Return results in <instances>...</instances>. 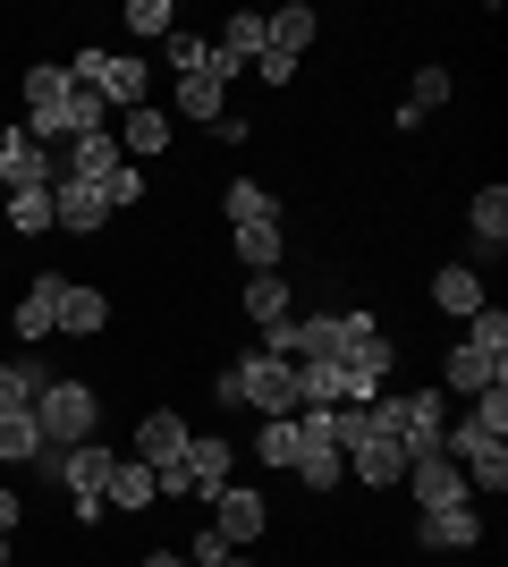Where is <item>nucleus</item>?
I'll use <instances>...</instances> for the list:
<instances>
[{
	"instance_id": "30",
	"label": "nucleus",
	"mask_w": 508,
	"mask_h": 567,
	"mask_svg": "<svg viewBox=\"0 0 508 567\" xmlns=\"http://www.w3.org/2000/svg\"><path fill=\"white\" fill-rule=\"evenodd\" d=\"M9 229H18V237H43L51 229V187H9Z\"/></svg>"
},
{
	"instance_id": "23",
	"label": "nucleus",
	"mask_w": 508,
	"mask_h": 567,
	"mask_svg": "<svg viewBox=\"0 0 508 567\" xmlns=\"http://www.w3.org/2000/svg\"><path fill=\"white\" fill-rule=\"evenodd\" d=\"M220 213H229V229H255V220H280V204H271V187H255V178H229Z\"/></svg>"
},
{
	"instance_id": "35",
	"label": "nucleus",
	"mask_w": 508,
	"mask_h": 567,
	"mask_svg": "<svg viewBox=\"0 0 508 567\" xmlns=\"http://www.w3.org/2000/svg\"><path fill=\"white\" fill-rule=\"evenodd\" d=\"M136 195H145V169H136V162H120L111 178H102V204H111V213H127Z\"/></svg>"
},
{
	"instance_id": "17",
	"label": "nucleus",
	"mask_w": 508,
	"mask_h": 567,
	"mask_svg": "<svg viewBox=\"0 0 508 567\" xmlns=\"http://www.w3.org/2000/svg\"><path fill=\"white\" fill-rule=\"evenodd\" d=\"M433 306L458 313V322H466V313H484L491 306V297H484V271H475V262H440V271H433Z\"/></svg>"
},
{
	"instance_id": "26",
	"label": "nucleus",
	"mask_w": 508,
	"mask_h": 567,
	"mask_svg": "<svg viewBox=\"0 0 508 567\" xmlns=\"http://www.w3.org/2000/svg\"><path fill=\"white\" fill-rule=\"evenodd\" d=\"M238 255H246V271H280L289 229H280V220H255V229H238Z\"/></svg>"
},
{
	"instance_id": "34",
	"label": "nucleus",
	"mask_w": 508,
	"mask_h": 567,
	"mask_svg": "<svg viewBox=\"0 0 508 567\" xmlns=\"http://www.w3.org/2000/svg\"><path fill=\"white\" fill-rule=\"evenodd\" d=\"M162 43H169V69H178V76L212 69V43H204V34H162Z\"/></svg>"
},
{
	"instance_id": "12",
	"label": "nucleus",
	"mask_w": 508,
	"mask_h": 567,
	"mask_svg": "<svg viewBox=\"0 0 508 567\" xmlns=\"http://www.w3.org/2000/svg\"><path fill=\"white\" fill-rule=\"evenodd\" d=\"M178 474H187V499H212L220 483H229V441H220V432H187Z\"/></svg>"
},
{
	"instance_id": "27",
	"label": "nucleus",
	"mask_w": 508,
	"mask_h": 567,
	"mask_svg": "<svg viewBox=\"0 0 508 567\" xmlns=\"http://www.w3.org/2000/svg\"><path fill=\"white\" fill-rule=\"evenodd\" d=\"M220 94H229V85H220L212 69L178 76V111H187V118H204V127H220Z\"/></svg>"
},
{
	"instance_id": "16",
	"label": "nucleus",
	"mask_w": 508,
	"mask_h": 567,
	"mask_svg": "<svg viewBox=\"0 0 508 567\" xmlns=\"http://www.w3.org/2000/svg\"><path fill=\"white\" fill-rule=\"evenodd\" d=\"M305 406H364V390L348 381V364H297V415Z\"/></svg>"
},
{
	"instance_id": "28",
	"label": "nucleus",
	"mask_w": 508,
	"mask_h": 567,
	"mask_svg": "<svg viewBox=\"0 0 508 567\" xmlns=\"http://www.w3.org/2000/svg\"><path fill=\"white\" fill-rule=\"evenodd\" d=\"M0 457H9V466H34V457H43V424H34V406H25V415H0Z\"/></svg>"
},
{
	"instance_id": "40",
	"label": "nucleus",
	"mask_w": 508,
	"mask_h": 567,
	"mask_svg": "<svg viewBox=\"0 0 508 567\" xmlns=\"http://www.w3.org/2000/svg\"><path fill=\"white\" fill-rule=\"evenodd\" d=\"M9 543H18V534H0V567H9Z\"/></svg>"
},
{
	"instance_id": "33",
	"label": "nucleus",
	"mask_w": 508,
	"mask_h": 567,
	"mask_svg": "<svg viewBox=\"0 0 508 567\" xmlns=\"http://www.w3.org/2000/svg\"><path fill=\"white\" fill-rule=\"evenodd\" d=\"M255 457L289 474V466H297V415H280V424H263V441H255Z\"/></svg>"
},
{
	"instance_id": "1",
	"label": "nucleus",
	"mask_w": 508,
	"mask_h": 567,
	"mask_svg": "<svg viewBox=\"0 0 508 567\" xmlns=\"http://www.w3.org/2000/svg\"><path fill=\"white\" fill-rule=\"evenodd\" d=\"M212 399L220 406H255L263 424H280V415H297V364L271 355V348H255V355H238V364L212 373Z\"/></svg>"
},
{
	"instance_id": "22",
	"label": "nucleus",
	"mask_w": 508,
	"mask_h": 567,
	"mask_svg": "<svg viewBox=\"0 0 508 567\" xmlns=\"http://www.w3.org/2000/svg\"><path fill=\"white\" fill-rule=\"evenodd\" d=\"M466 220H475V255H500L508 246V187H484L466 204Z\"/></svg>"
},
{
	"instance_id": "14",
	"label": "nucleus",
	"mask_w": 508,
	"mask_h": 567,
	"mask_svg": "<svg viewBox=\"0 0 508 567\" xmlns=\"http://www.w3.org/2000/svg\"><path fill=\"white\" fill-rule=\"evenodd\" d=\"M120 162H162V144H169V111H153V102H136V111H120Z\"/></svg>"
},
{
	"instance_id": "24",
	"label": "nucleus",
	"mask_w": 508,
	"mask_h": 567,
	"mask_svg": "<svg viewBox=\"0 0 508 567\" xmlns=\"http://www.w3.org/2000/svg\"><path fill=\"white\" fill-rule=\"evenodd\" d=\"M102 499H111V508H153V499H162V492H153V466H145V457H120Z\"/></svg>"
},
{
	"instance_id": "38",
	"label": "nucleus",
	"mask_w": 508,
	"mask_h": 567,
	"mask_svg": "<svg viewBox=\"0 0 508 567\" xmlns=\"http://www.w3.org/2000/svg\"><path fill=\"white\" fill-rule=\"evenodd\" d=\"M220 559H229V543H220L212 525H204V534H195V550H187V567H220Z\"/></svg>"
},
{
	"instance_id": "2",
	"label": "nucleus",
	"mask_w": 508,
	"mask_h": 567,
	"mask_svg": "<svg viewBox=\"0 0 508 567\" xmlns=\"http://www.w3.org/2000/svg\"><path fill=\"white\" fill-rule=\"evenodd\" d=\"M34 424H43V450H76V441H94L102 424V399L85 390V381H43V399H34Z\"/></svg>"
},
{
	"instance_id": "31",
	"label": "nucleus",
	"mask_w": 508,
	"mask_h": 567,
	"mask_svg": "<svg viewBox=\"0 0 508 567\" xmlns=\"http://www.w3.org/2000/svg\"><path fill=\"white\" fill-rule=\"evenodd\" d=\"M440 102H449V69H424V76H415V94L398 102V127H424V111H440Z\"/></svg>"
},
{
	"instance_id": "11",
	"label": "nucleus",
	"mask_w": 508,
	"mask_h": 567,
	"mask_svg": "<svg viewBox=\"0 0 508 567\" xmlns=\"http://www.w3.org/2000/svg\"><path fill=\"white\" fill-rule=\"evenodd\" d=\"M102 220H111L102 187H85V178H60V187H51V229H69V237H94Z\"/></svg>"
},
{
	"instance_id": "42",
	"label": "nucleus",
	"mask_w": 508,
	"mask_h": 567,
	"mask_svg": "<svg viewBox=\"0 0 508 567\" xmlns=\"http://www.w3.org/2000/svg\"><path fill=\"white\" fill-rule=\"evenodd\" d=\"M0 127H9V118H0Z\"/></svg>"
},
{
	"instance_id": "29",
	"label": "nucleus",
	"mask_w": 508,
	"mask_h": 567,
	"mask_svg": "<svg viewBox=\"0 0 508 567\" xmlns=\"http://www.w3.org/2000/svg\"><path fill=\"white\" fill-rule=\"evenodd\" d=\"M43 364H0V415H25V406L43 399Z\"/></svg>"
},
{
	"instance_id": "32",
	"label": "nucleus",
	"mask_w": 508,
	"mask_h": 567,
	"mask_svg": "<svg viewBox=\"0 0 508 567\" xmlns=\"http://www.w3.org/2000/svg\"><path fill=\"white\" fill-rule=\"evenodd\" d=\"M466 348H475V355H508V313L500 306L466 313Z\"/></svg>"
},
{
	"instance_id": "3",
	"label": "nucleus",
	"mask_w": 508,
	"mask_h": 567,
	"mask_svg": "<svg viewBox=\"0 0 508 567\" xmlns=\"http://www.w3.org/2000/svg\"><path fill=\"white\" fill-rule=\"evenodd\" d=\"M297 483H305V492H339V483H348V457H339V441H331V406H305V415H297Z\"/></svg>"
},
{
	"instance_id": "6",
	"label": "nucleus",
	"mask_w": 508,
	"mask_h": 567,
	"mask_svg": "<svg viewBox=\"0 0 508 567\" xmlns=\"http://www.w3.org/2000/svg\"><path fill=\"white\" fill-rule=\"evenodd\" d=\"M348 466H356V483H373V492H390V483H407V450L390 441V432H348Z\"/></svg>"
},
{
	"instance_id": "4",
	"label": "nucleus",
	"mask_w": 508,
	"mask_h": 567,
	"mask_svg": "<svg viewBox=\"0 0 508 567\" xmlns=\"http://www.w3.org/2000/svg\"><path fill=\"white\" fill-rule=\"evenodd\" d=\"M34 466L60 474V483H69V499H102V492H111V466H120V457L102 450V441H76V450H43Z\"/></svg>"
},
{
	"instance_id": "25",
	"label": "nucleus",
	"mask_w": 508,
	"mask_h": 567,
	"mask_svg": "<svg viewBox=\"0 0 508 567\" xmlns=\"http://www.w3.org/2000/svg\"><path fill=\"white\" fill-rule=\"evenodd\" d=\"M246 313H255L263 331H280V322H289V280H280V271H255V280H246Z\"/></svg>"
},
{
	"instance_id": "20",
	"label": "nucleus",
	"mask_w": 508,
	"mask_h": 567,
	"mask_svg": "<svg viewBox=\"0 0 508 567\" xmlns=\"http://www.w3.org/2000/svg\"><path fill=\"white\" fill-rule=\"evenodd\" d=\"M51 297H60V271H43V280H34V288H25V297H18V313H9V322H18V339H25V348H34V339H51V331H60V306H51Z\"/></svg>"
},
{
	"instance_id": "15",
	"label": "nucleus",
	"mask_w": 508,
	"mask_h": 567,
	"mask_svg": "<svg viewBox=\"0 0 508 567\" xmlns=\"http://www.w3.org/2000/svg\"><path fill=\"white\" fill-rule=\"evenodd\" d=\"M314 34H322L314 0H289V9H271V18H263V51H280V60H305Z\"/></svg>"
},
{
	"instance_id": "9",
	"label": "nucleus",
	"mask_w": 508,
	"mask_h": 567,
	"mask_svg": "<svg viewBox=\"0 0 508 567\" xmlns=\"http://www.w3.org/2000/svg\"><path fill=\"white\" fill-rule=\"evenodd\" d=\"M407 492L415 499H424V508H466V499H475V492H466V466H458V457H407Z\"/></svg>"
},
{
	"instance_id": "36",
	"label": "nucleus",
	"mask_w": 508,
	"mask_h": 567,
	"mask_svg": "<svg viewBox=\"0 0 508 567\" xmlns=\"http://www.w3.org/2000/svg\"><path fill=\"white\" fill-rule=\"evenodd\" d=\"M127 25L136 34H178V9L169 0H127Z\"/></svg>"
},
{
	"instance_id": "37",
	"label": "nucleus",
	"mask_w": 508,
	"mask_h": 567,
	"mask_svg": "<svg viewBox=\"0 0 508 567\" xmlns=\"http://www.w3.org/2000/svg\"><path fill=\"white\" fill-rule=\"evenodd\" d=\"M60 94H69V69H60V60L25 69V111H34V102H60Z\"/></svg>"
},
{
	"instance_id": "7",
	"label": "nucleus",
	"mask_w": 508,
	"mask_h": 567,
	"mask_svg": "<svg viewBox=\"0 0 508 567\" xmlns=\"http://www.w3.org/2000/svg\"><path fill=\"white\" fill-rule=\"evenodd\" d=\"M440 432H449V399H440V390H407V399H398V441H407V457H433Z\"/></svg>"
},
{
	"instance_id": "5",
	"label": "nucleus",
	"mask_w": 508,
	"mask_h": 567,
	"mask_svg": "<svg viewBox=\"0 0 508 567\" xmlns=\"http://www.w3.org/2000/svg\"><path fill=\"white\" fill-rule=\"evenodd\" d=\"M263 525H271L263 492H246V483H220V492H212V534H220V543H229V550L263 543Z\"/></svg>"
},
{
	"instance_id": "19",
	"label": "nucleus",
	"mask_w": 508,
	"mask_h": 567,
	"mask_svg": "<svg viewBox=\"0 0 508 567\" xmlns=\"http://www.w3.org/2000/svg\"><path fill=\"white\" fill-rule=\"evenodd\" d=\"M449 390H458V399H484V390H508V355L449 348Z\"/></svg>"
},
{
	"instance_id": "13",
	"label": "nucleus",
	"mask_w": 508,
	"mask_h": 567,
	"mask_svg": "<svg viewBox=\"0 0 508 567\" xmlns=\"http://www.w3.org/2000/svg\"><path fill=\"white\" fill-rule=\"evenodd\" d=\"M415 543H424V550H475V543H484L475 499H466V508H424V517H415Z\"/></svg>"
},
{
	"instance_id": "18",
	"label": "nucleus",
	"mask_w": 508,
	"mask_h": 567,
	"mask_svg": "<svg viewBox=\"0 0 508 567\" xmlns=\"http://www.w3.org/2000/svg\"><path fill=\"white\" fill-rule=\"evenodd\" d=\"M136 457H145L153 474H162V466H178V457H187V424H178L169 406H153L145 424H136Z\"/></svg>"
},
{
	"instance_id": "39",
	"label": "nucleus",
	"mask_w": 508,
	"mask_h": 567,
	"mask_svg": "<svg viewBox=\"0 0 508 567\" xmlns=\"http://www.w3.org/2000/svg\"><path fill=\"white\" fill-rule=\"evenodd\" d=\"M136 567H187V559H178V550H153V559H136Z\"/></svg>"
},
{
	"instance_id": "21",
	"label": "nucleus",
	"mask_w": 508,
	"mask_h": 567,
	"mask_svg": "<svg viewBox=\"0 0 508 567\" xmlns=\"http://www.w3.org/2000/svg\"><path fill=\"white\" fill-rule=\"evenodd\" d=\"M51 306H60V331H76V339H94L102 322H111V297H102V288H76V280H60Z\"/></svg>"
},
{
	"instance_id": "41",
	"label": "nucleus",
	"mask_w": 508,
	"mask_h": 567,
	"mask_svg": "<svg viewBox=\"0 0 508 567\" xmlns=\"http://www.w3.org/2000/svg\"><path fill=\"white\" fill-rule=\"evenodd\" d=\"M220 567H246V559H238V550H229V559H220Z\"/></svg>"
},
{
	"instance_id": "10",
	"label": "nucleus",
	"mask_w": 508,
	"mask_h": 567,
	"mask_svg": "<svg viewBox=\"0 0 508 567\" xmlns=\"http://www.w3.org/2000/svg\"><path fill=\"white\" fill-rule=\"evenodd\" d=\"M263 60V9H238V18L220 25V43H212V76L229 85L238 69H255Z\"/></svg>"
},
{
	"instance_id": "8",
	"label": "nucleus",
	"mask_w": 508,
	"mask_h": 567,
	"mask_svg": "<svg viewBox=\"0 0 508 567\" xmlns=\"http://www.w3.org/2000/svg\"><path fill=\"white\" fill-rule=\"evenodd\" d=\"M0 187H60V162L25 127H0Z\"/></svg>"
}]
</instances>
